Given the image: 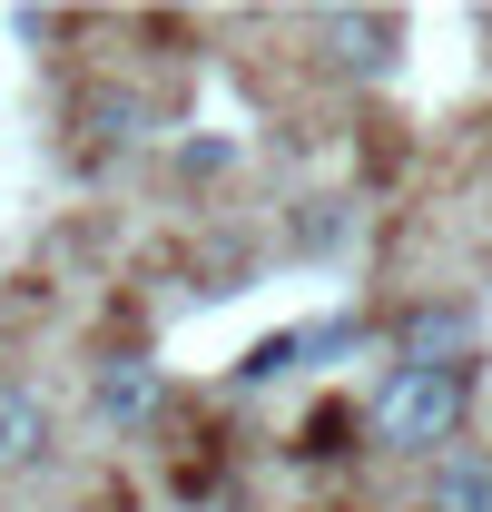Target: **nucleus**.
Wrapping results in <instances>:
<instances>
[{"instance_id": "nucleus-1", "label": "nucleus", "mask_w": 492, "mask_h": 512, "mask_svg": "<svg viewBox=\"0 0 492 512\" xmlns=\"http://www.w3.org/2000/svg\"><path fill=\"white\" fill-rule=\"evenodd\" d=\"M473 404V365H394L365 404V444L384 453H453Z\"/></svg>"}, {"instance_id": "nucleus-2", "label": "nucleus", "mask_w": 492, "mask_h": 512, "mask_svg": "<svg viewBox=\"0 0 492 512\" xmlns=\"http://www.w3.org/2000/svg\"><path fill=\"white\" fill-rule=\"evenodd\" d=\"M355 345H365V316H315V325H286V335L246 345L237 384H276V375H296V365H325V355H355Z\"/></svg>"}, {"instance_id": "nucleus-3", "label": "nucleus", "mask_w": 492, "mask_h": 512, "mask_svg": "<svg viewBox=\"0 0 492 512\" xmlns=\"http://www.w3.org/2000/svg\"><path fill=\"white\" fill-rule=\"evenodd\" d=\"M158 414H168V375H158L148 355H109V365H99V424H109V434H148Z\"/></svg>"}, {"instance_id": "nucleus-4", "label": "nucleus", "mask_w": 492, "mask_h": 512, "mask_svg": "<svg viewBox=\"0 0 492 512\" xmlns=\"http://www.w3.org/2000/svg\"><path fill=\"white\" fill-rule=\"evenodd\" d=\"M394 345H404V365H463L473 355V306L433 296V306H414V316L394 325Z\"/></svg>"}, {"instance_id": "nucleus-5", "label": "nucleus", "mask_w": 492, "mask_h": 512, "mask_svg": "<svg viewBox=\"0 0 492 512\" xmlns=\"http://www.w3.org/2000/svg\"><path fill=\"white\" fill-rule=\"evenodd\" d=\"M50 453V404L30 384H0V473H30Z\"/></svg>"}, {"instance_id": "nucleus-6", "label": "nucleus", "mask_w": 492, "mask_h": 512, "mask_svg": "<svg viewBox=\"0 0 492 512\" xmlns=\"http://www.w3.org/2000/svg\"><path fill=\"white\" fill-rule=\"evenodd\" d=\"M138 128H148V99H138V89H89V99H79V138H89V158L138 148Z\"/></svg>"}, {"instance_id": "nucleus-7", "label": "nucleus", "mask_w": 492, "mask_h": 512, "mask_svg": "<svg viewBox=\"0 0 492 512\" xmlns=\"http://www.w3.org/2000/svg\"><path fill=\"white\" fill-rule=\"evenodd\" d=\"M433 512H492V453L483 444H453L433 463Z\"/></svg>"}, {"instance_id": "nucleus-8", "label": "nucleus", "mask_w": 492, "mask_h": 512, "mask_svg": "<svg viewBox=\"0 0 492 512\" xmlns=\"http://www.w3.org/2000/svg\"><path fill=\"white\" fill-rule=\"evenodd\" d=\"M355 434H365V404L325 394L306 424H296V463H345V453H355Z\"/></svg>"}, {"instance_id": "nucleus-9", "label": "nucleus", "mask_w": 492, "mask_h": 512, "mask_svg": "<svg viewBox=\"0 0 492 512\" xmlns=\"http://www.w3.org/2000/svg\"><path fill=\"white\" fill-rule=\"evenodd\" d=\"M325 40H345V50H335L345 69H394V20H374V10H335Z\"/></svg>"}, {"instance_id": "nucleus-10", "label": "nucleus", "mask_w": 492, "mask_h": 512, "mask_svg": "<svg viewBox=\"0 0 492 512\" xmlns=\"http://www.w3.org/2000/svg\"><path fill=\"white\" fill-rule=\"evenodd\" d=\"M345 237H355V207H345V197H306V217H296V247H306V256H335Z\"/></svg>"}, {"instance_id": "nucleus-11", "label": "nucleus", "mask_w": 492, "mask_h": 512, "mask_svg": "<svg viewBox=\"0 0 492 512\" xmlns=\"http://www.w3.org/2000/svg\"><path fill=\"white\" fill-rule=\"evenodd\" d=\"M178 168H187V178H227V168H237V138H187Z\"/></svg>"}]
</instances>
